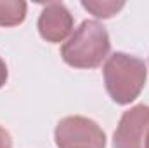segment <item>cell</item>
I'll list each match as a JSON object with an SVG mask.
<instances>
[{
  "label": "cell",
  "mask_w": 149,
  "mask_h": 148,
  "mask_svg": "<svg viewBox=\"0 0 149 148\" xmlns=\"http://www.w3.org/2000/svg\"><path fill=\"white\" fill-rule=\"evenodd\" d=\"M106 91L116 105H130L142 92L148 80L146 63L127 52H114L108 58L104 68Z\"/></svg>",
  "instance_id": "2"
},
{
  "label": "cell",
  "mask_w": 149,
  "mask_h": 148,
  "mask_svg": "<svg viewBox=\"0 0 149 148\" xmlns=\"http://www.w3.org/2000/svg\"><path fill=\"white\" fill-rule=\"evenodd\" d=\"M7 78H9V72H7V65H5V61L0 58V89L5 85V82H7Z\"/></svg>",
  "instance_id": "9"
},
{
  "label": "cell",
  "mask_w": 149,
  "mask_h": 148,
  "mask_svg": "<svg viewBox=\"0 0 149 148\" xmlns=\"http://www.w3.org/2000/svg\"><path fill=\"white\" fill-rule=\"evenodd\" d=\"M111 51L108 30L92 19H85L61 47V56L73 68L90 70L102 65Z\"/></svg>",
  "instance_id": "1"
},
{
  "label": "cell",
  "mask_w": 149,
  "mask_h": 148,
  "mask_svg": "<svg viewBox=\"0 0 149 148\" xmlns=\"http://www.w3.org/2000/svg\"><path fill=\"white\" fill-rule=\"evenodd\" d=\"M81 7L87 9L92 16H95L99 19H109L125 7V2H121V0L120 2H116V0H83Z\"/></svg>",
  "instance_id": "7"
},
{
  "label": "cell",
  "mask_w": 149,
  "mask_h": 148,
  "mask_svg": "<svg viewBox=\"0 0 149 148\" xmlns=\"http://www.w3.org/2000/svg\"><path fill=\"white\" fill-rule=\"evenodd\" d=\"M149 129V106L135 105L125 111L113 134L114 148H144Z\"/></svg>",
  "instance_id": "4"
},
{
  "label": "cell",
  "mask_w": 149,
  "mask_h": 148,
  "mask_svg": "<svg viewBox=\"0 0 149 148\" xmlns=\"http://www.w3.org/2000/svg\"><path fill=\"white\" fill-rule=\"evenodd\" d=\"M73 14L63 2H49L43 5L38 18V33L50 44H61L73 32Z\"/></svg>",
  "instance_id": "5"
},
{
  "label": "cell",
  "mask_w": 149,
  "mask_h": 148,
  "mask_svg": "<svg viewBox=\"0 0 149 148\" xmlns=\"http://www.w3.org/2000/svg\"><path fill=\"white\" fill-rule=\"evenodd\" d=\"M26 18V2L23 0H0V26H17Z\"/></svg>",
  "instance_id": "6"
},
{
  "label": "cell",
  "mask_w": 149,
  "mask_h": 148,
  "mask_svg": "<svg viewBox=\"0 0 149 148\" xmlns=\"http://www.w3.org/2000/svg\"><path fill=\"white\" fill-rule=\"evenodd\" d=\"M0 148H12V138L7 129L0 125Z\"/></svg>",
  "instance_id": "8"
},
{
  "label": "cell",
  "mask_w": 149,
  "mask_h": 148,
  "mask_svg": "<svg viewBox=\"0 0 149 148\" xmlns=\"http://www.w3.org/2000/svg\"><path fill=\"white\" fill-rule=\"evenodd\" d=\"M57 148H104L106 132L101 125L87 117L70 115L57 122L54 131Z\"/></svg>",
  "instance_id": "3"
},
{
  "label": "cell",
  "mask_w": 149,
  "mask_h": 148,
  "mask_svg": "<svg viewBox=\"0 0 149 148\" xmlns=\"http://www.w3.org/2000/svg\"><path fill=\"white\" fill-rule=\"evenodd\" d=\"M144 148H149V129H148V134H146V143H144Z\"/></svg>",
  "instance_id": "10"
}]
</instances>
